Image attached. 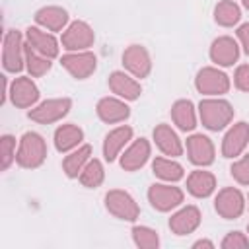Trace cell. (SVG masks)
Listing matches in <instances>:
<instances>
[{
    "mask_svg": "<svg viewBox=\"0 0 249 249\" xmlns=\"http://www.w3.org/2000/svg\"><path fill=\"white\" fill-rule=\"evenodd\" d=\"M95 43V33L91 25L84 19L70 21L68 27L60 35V45L66 53H76V51H89V47Z\"/></svg>",
    "mask_w": 249,
    "mask_h": 249,
    "instance_id": "52a82bcc",
    "label": "cell"
},
{
    "mask_svg": "<svg viewBox=\"0 0 249 249\" xmlns=\"http://www.w3.org/2000/svg\"><path fill=\"white\" fill-rule=\"evenodd\" d=\"M233 86L239 91L249 93V64H239L233 72Z\"/></svg>",
    "mask_w": 249,
    "mask_h": 249,
    "instance_id": "d590c367",
    "label": "cell"
},
{
    "mask_svg": "<svg viewBox=\"0 0 249 249\" xmlns=\"http://www.w3.org/2000/svg\"><path fill=\"white\" fill-rule=\"evenodd\" d=\"M230 173H231L233 181H237L239 185H247V187H249V156L237 158V160L231 163Z\"/></svg>",
    "mask_w": 249,
    "mask_h": 249,
    "instance_id": "836d02e7",
    "label": "cell"
},
{
    "mask_svg": "<svg viewBox=\"0 0 249 249\" xmlns=\"http://www.w3.org/2000/svg\"><path fill=\"white\" fill-rule=\"evenodd\" d=\"M245 198H247V210H249V193H247V196H245Z\"/></svg>",
    "mask_w": 249,
    "mask_h": 249,
    "instance_id": "ab89813d",
    "label": "cell"
},
{
    "mask_svg": "<svg viewBox=\"0 0 249 249\" xmlns=\"http://www.w3.org/2000/svg\"><path fill=\"white\" fill-rule=\"evenodd\" d=\"M152 138L158 146V150L163 154V156H169V158H177L183 154L185 146L179 138V134L169 126V124H156L154 132H152Z\"/></svg>",
    "mask_w": 249,
    "mask_h": 249,
    "instance_id": "7402d4cb",
    "label": "cell"
},
{
    "mask_svg": "<svg viewBox=\"0 0 249 249\" xmlns=\"http://www.w3.org/2000/svg\"><path fill=\"white\" fill-rule=\"evenodd\" d=\"M152 156V146H150V140L146 138H136L132 140L124 152H121L119 156V163L124 171H138L140 167H144L148 163Z\"/></svg>",
    "mask_w": 249,
    "mask_h": 249,
    "instance_id": "9a60e30c",
    "label": "cell"
},
{
    "mask_svg": "<svg viewBox=\"0 0 249 249\" xmlns=\"http://www.w3.org/2000/svg\"><path fill=\"white\" fill-rule=\"evenodd\" d=\"M53 142H54L56 152L68 154V152L76 150L78 146H82V142H84V130L78 124H74V123L60 124L54 130V134H53Z\"/></svg>",
    "mask_w": 249,
    "mask_h": 249,
    "instance_id": "cb8c5ba5",
    "label": "cell"
},
{
    "mask_svg": "<svg viewBox=\"0 0 249 249\" xmlns=\"http://www.w3.org/2000/svg\"><path fill=\"white\" fill-rule=\"evenodd\" d=\"M247 208V198L237 187H224L214 198V210L224 220H235Z\"/></svg>",
    "mask_w": 249,
    "mask_h": 249,
    "instance_id": "9c48e42d",
    "label": "cell"
},
{
    "mask_svg": "<svg viewBox=\"0 0 249 249\" xmlns=\"http://www.w3.org/2000/svg\"><path fill=\"white\" fill-rule=\"evenodd\" d=\"M68 12L62 6H43L35 12V23L47 31H64L68 27Z\"/></svg>",
    "mask_w": 249,
    "mask_h": 249,
    "instance_id": "603a6c76",
    "label": "cell"
},
{
    "mask_svg": "<svg viewBox=\"0 0 249 249\" xmlns=\"http://www.w3.org/2000/svg\"><path fill=\"white\" fill-rule=\"evenodd\" d=\"M222 249H247L249 247V237L243 231H228L226 237L222 239Z\"/></svg>",
    "mask_w": 249,
    "mask_h": 249,
    "instance_id": "e575fe53",
    "label": "cell"
},
{
    "mask_svg": "<svg viewBox=\"0 0 249 249\" xmlns=\"http://www.w3.org/2000/svg\"><path fill=\"white\" fill-rule=\"evenodd\" d=\"M107 84H109V89L117 97H121L124 101H136L140 97V93H142L140 82L132 74H128L126 70H115V72H111Z\"/></svg>",
    "mask_w": 249,
    "mask_h": 249,
    "instance_id": "e0dca14e",
    "label": "cell"
},
{
    "mask_svg": "<svg viewBox=\"0 0 249 249\" xmlns=\"http://www.w3.org/2000/svg\"><path fill=\"white\" fill-rule=\"evenodd\" d=\"M123 66L134 78H148L152 72V56L144 45H128L123 51Z\"/></svg>",
    "mask_w": 249,
    "mask_h": 249,
    "instance_id": "4fadbf2b",
    "label": "cell"
},
{
    "mask_svg": "<svg viewBox=\"0 0 249 249\" xmlns=\"http://www.w3.org/2000/svg\"><path fill=\"white\" fill-rule=\"evenodd\" d=\"M62 68L74 78V80H86L89 78L97 68V56L91 51H76L66 53L60 56Z\"/></svg>",
    "mask_w": 249,
    "mask_h": 249,
    "instance_id": "8fae6325",
    "label": "cell"
},
{
    "mask_svg": "<svg viewBox=\"0 0 249 249\" xmlns=\"http://www.w3.org/2000/svg\"><path fill=\"white\" fill-rule=\"evenodd\" d=\"M47 160V142L39 132H23L18 142L16 163L23 169H37Z\"/></svg>",
    "mask_w": 249,
    "mask_h": 249,
    "instance_id": "7a4b0ae2",
    "label": "cell"
},
{
    "mask_svg": "<svg viewBox=\"0 0 249 249\" xmlns=\"http://www.w3.org/2000/svg\"><path fill=\"white\" fill-rule=\"evenodd\" d=\"M16 138L12 134H2L0 136V167L6 171L12 161H16Z\"/></svg>",
    "mask_w": 249,
    "mask_h": 249,
    "instance_id": "d6a6232c",
    "label": "cell"
},
{
    "mask_svg": "<svg viewBox=\"0 0 249 249\" xmlns=\"http://www.w3.org/2000/svg\"><path fill=\"white\" fill-rule=\"evenodd\" d=\"M241 19V8L233 0H220L214 8V21L222 27H233Z\"/></svg>",
    "mask_w": 249,
    "mask_h": 249,
    "instance_id": "f1b7e54d",
    "label": "cell"
},
{
    "mask_svg": "<svg viewBox=\"0 0 249 249\" xmlns=\"http://www.w3.org/2000/svg\"><path fill=\"white\" fill-rule=\"evenodd\" d=\"M152 173L165 181V183H177L185 177V169L179 161H175L173 158H154L152 161Z\"/></svg>",
    "mask_w": 249,
    "mask_h": 249,
    "instance_id": "83f0119b",
    "label": "cell"
},
{
    "mask_svg": "<svg viewBox=\"0 0 249 249\" xmlns=\"http://www.w3.org/2000/svg\"><path fill=\"white\" fill-rule=\"evenodd\" d=\"M89 160H91V146L89 144H82L76 150L68 152L64 156V160H62V171H64V175L70 177V179H76L82 173L84 165Z\"/></svg>",
    "mask_w": 249,
    "mask_h": 249,
    "instance_id": "4316f807",
    "label": "cell"
},
{
    "mask_svg": "<svg viewBox=\"0 0 249 249\" xmlns=\"http://www.w3.org/2000/svg\"><path fill=\"white\" fill-rule=\"evenodd\" d=\"M171 121L183 132H191L196 126V109L191 99H177L171 105Z\"/></svg>",
    "mask_w": 249,
    "mask_h": 249,
    "instance_id": "484cf974",
    "label": "cell"
},
{
    "mask_svg": "<svg viewBox=\"0 0 249 249\" xmlns=\"http://www.w3.org/2000/svg\"><path fill=\"white\" fill-rule=\"evenodd\" d=\"M200 222H202V214H200L198 206L187 204V206H181L177 212L171 214L169 230L175 235H189L200 226Z\"/></svg>",
    "mask_w": 249,
    "mask_h": 249,
    "instance_id": "d6986e66",
    "label": "cell"
},
{
    "mask_svg": "<svg viewBox=\"0 0 249 249\" xmlns=\"http://www.w3.org/2000/svg\"><path fill=\"white\" fill-rule=\"evenodd\" d=\"M53 66V60L37 51H33L27 43H25V68L29 72L31 78H41L45 76Z\"/></svg>",
    "mask_w": 249,
    "mask_h": 249,
    "instance_id": "f546056e",
    "label": "cell"
},
{
    "mask_svg": "<svg viewBox=\"0 0 249 249\" xmlns=\"http://www.w3.org/2000/svg\"><path fill=\"white\" fill-rule=\"evenodd\" d=\"M216 191V177L214 173L206 171L204 167L195 169L187 177V193L195 198H208Z\"/></svg>",
    "mask_w": 249,
    "mask_h": 249,
    "instance_id": "d4e9b609",
    "label": "cell"
},
{
    "mask_svg": "<svg viewBox=\"0 0 249 249\" xmlns=\"http://www.w3.org/2000/svg\"><path fill=\"white\" fill-rule=\"evenodd\" d=\"M78 179H80V183H82L86 189H97V187L103 183V179H105V167H103V163H101L99 160L91 158V160L84 165V169H82V173L78 175Z\"/></svg>",
    "mask_w": 249,
    "mask_h": 249,
    "instance_id": "4dcf8cb0",
    "label": "cell"
},
{
    "mask_svg": "<svg viewBox=\"0 0 249 249\" xmlns=\"http://www.w3.org/2000/svg\"><path fill=\"white\" fill-rule=\"evenodd\" d=\"M132 140V126L128 124H121V126H115L113 130L107 132L105 140H103V158L105 161H115L121 152L124 150L126 144H130Z\"/></svg>",
    "mask_w": 249,
    "mask_h": 249,
    "instance_id": "44dd1931",
    "label": "cell"
},
{
    "mask_svg": "<svg viewBox=\"0 0 249 249\" xmlns=\"http://www.w3.org/2000/svg\"><path fill=\"white\" fill-rule=\"evenodd\" d=\"M39 88L31 76H18L12 80L8 89V99L18 109H31L39 101Z\"/></svg>",
    "mask_w": 249,
    "mask_h": 249,
    "instance_id": "30bf717a",
    "label": "cell"
},
{
    "mask_svg": "<svg viewBox=\"0 0 249 249\" xmlns=\"http://www.w3.org/2000/svg\"><path fill=\"white\" fill-rule=\"evenodd\" d=\"M132 233V241L136 247L140 249H158L160 247V235L156 230L148 228V226H134L130 230Z\"/></svg>",
    "mask_w": 249,
    "mask_h": 249,
    "instance_id": "1f68e13d",
    "label": "cell"
},
{
    "mask_svg": "<svg viewBox=\"0 0 249 249\" xmlns=\"http://www.w3.org/2000/svg\"><path fill=\"white\" fill-rule=\"evenodd\" d=\"M247 144H249V124L245 121L233 123L222 138V156L230 160L239 158L247 148Z\"/></svg>",
    "mask_w": 249,
    "mask_h": 249,
    "instance_id": "5bb4252c",
    "label": "cell"
},
{
    "mask_svg": "<svg viewBox=\"0 0 249 249\" xmlns=\"http://www.w3.org/2000/svg\"><path fill=\"white\" fill-rule=\"evenodd\" d=\"M235 35H237L239 47H243V53L249 56V21H247V23H241V25L237 27Z\"/></svg>",
    "mask_w": 249,
    "mask_h": 249,
    "instance_id": "8d00e7d4",
    "label": "cell"
},
{
    "mask_svg": "<svg viewBox=\"0 0 249 249\" xmlns=\"http://www.w3.org/2000/svg\"><path fill=\"white\" fill-rule=\"evenodd\" d=\"M105 208L111 216L124 220V222H136L140 216V206L134 200V196L128 191L123 189H111L105 193Z\"/></svg>",
    "mask_w": 249,
    "mask_h": 249,
    "instance_id": "5b68a950",
    "label": "cell"
},
{
    "mask_svg": "<svg viewBox=\"0 0 249 249\" xmlns=\"http://www.w3.org/2000/svg\"><path fill=\"white\" fill-rule=\"evenodd\" d=\"M230 86H231L230 76L222 72L218 66H204L196 72V78H195L196 91L206 97H220L230 91Z\"/></svg>",
    "mask_w": 249,
    "mask_h": 249,
    "instance_id": "277c9868",
    "label": "cell"
},
{
    "mask_svg": "<svg viewBox=\"0 0 249 249\" xmlns=\"http://www.w3.org/2000/svg\"><path fill=\"white\" fill-rule=\"evenodd\" d=\"M70 109H72L70 97H53V99H45L37 103L35 107H31L27 111V117L39 124H53V123L62 121L70 113Z\"/></svg>",
    "mask_w": 249,
    "mask_h": 249,
    "instance_id": "8992f818",
    "label": "cell"
},
{
    "mask_svg": "<svg viewBox=\"0 0 249 249\" xmlns=\"http://www.w3.org/2000/svg\"><path fill=\"white\" fill-rule=\"evenodd\" d=\"M95 113L97 117L107 123V124H117V123H124L130 117V107L126 105L124 99L121 97H101L95 105Z\"/></svg>",
    "mask_w": 249,
    "mask_h": 249,
    "instance_id": "ffe728a7",
    "label": "cell"
},
{
    "mask_svg": "<svg viewBox=\"0 0 249 249\" xmlns=\"http://www.w3.org/2000/svg\"><path fill=\"white\" fill-rule=\"evenodd\" d=\"M2 66L10 74H19L25 68V35L18 29H8L4 35Z\"/></svg>",
    "mask_w": 249,
    "mask_h": 249,
    "instance_id": "3957f363",
    "label": "cell"
},
{
    "mask_svg": "<svg viewBox=\"0 0 249 249\" xmlns=\"http://www.w3.org/2000/svg\"><path fill=\"white\" fill-rule=\"evenodd\" d=\"M189 161L196 167H208L216 160V148L214 142L204 134H191L185 142Z\"/></svg>",
    "mask_w": 249,
    "mask_h": 249,
    "instance_id": "7c38bea8",
    "label": "cell"
},
{
    "mask_svg": "<svg viewBox=\"0 0 249 249\" xmlns=\"http://www.w3.org/2000/svg\"><path fill=\"white\" fill-rule=\"evenodd\" d=\"M247 233H249V226H247Z\"/></svg>",
    "mask_w": 249,
    "mask_h": 249,
    "instance_id": "60d3db41",
    "label": "cell"
},
{
    "mask_svg": "<svg viewBox=\"0 0 249 249\" xmlns=\"http://www.w3.org/2000/svg\"><path fill=\"white\" fill-rule=\"evenodd\" d=\"M243 8H245V10H249V0H243Z\"/></svg>",
    "mask_w": 249,
    "mask_h": 249,
    "instance_id": "f35d334b",
    "label": "cell"
},
{
    "mask_svg": "<svg viewBox=\"0 0 249 249\" xmlns=\"http://www.w3.org/2000/svg\"><path fill=\"white\" fill-rule=\"evenodd\" d=\"M25 43H27L33 51H37V53L49 56L51 60L56 58V56H58V51H60V47H58L60 43L54 39V35H53L51 31L39 27V25H29V27L25 29Z\"/></svg>",
    "mask_w": 249,
    "mask_h": 249,
    "instance_id": "2e32d148",
    "label": "cell"
},
{
    "mask_svg": "<svg viewBox=\"0 0 249 249\" xmlns=\"http://www.w3.org/2000/svg\"><path fill=\"white\" fill-rule=\"evenodd\" d=\"M210 60L216 64V66H233L239 58V43L230 37V35H222V37H216L210 45Z\"/></svg>",
    "mask_w": 249,
    "mask_h": 249,
    "instance_id": "ac0fdd59",
    "label": "cell"
},
{
    "mask_svg": "<svg viewBox=\"0 0 249 249\" xmlns=\"http://www.w3.org/2000/svg\"><path fill=\"white\" fill-rule=\"evenodd\" d=\"M200 247H208V249H214V243L210 239H198L193 243V249H200Z\"/></svg>",
    "mask_w": 249,
    "mask_h": 249,
    "instance_id": "74e56055",
    "label": "cell"
},
{
    "mask_svg": "<svg viewBox=\"0 0 249 249\" xmlns=\"http://www.w3.org/2000/svg\"><path fill=\"white\" fill-rule=\"evenodd\" d=\"M198 119L204 128L218 132L233 121V107L222 97H206L198 103Z\"/></svg>",
    "mask_w": 249,
    "mask_h": 249,
    "instance_id": "6da1fadb",
    "label": "cell"
},
{
    "mask_svg": "<svg viewBox=\"0 0 249 249\" xmlns=\"http://www.w3.org/2000/svg\"><path fill=\"white\" fill-rule=\"evenodd\" d=\"M185 200L183 189L171 185V183H154L148 189V202L158 212H171L179 208Z\"/></svg>",
    "mask_w": 249,
    "mask_h": 249,
    "instance_id": "ba28073f",
    "label": "cell"
}]
</instances>
